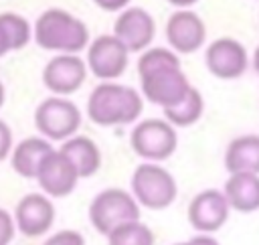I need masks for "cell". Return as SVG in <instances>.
<instances>
[{
    "label": "cell",
    "mask_w": 259,
    "mask_h": 245,
    "mask_svg": "<svg viewBox=\"0 0 259 245\" xmlns=\"http://www.w3.org/2000/svg\"><path fill=\"white\" fill-rule=\"evenodd\" d=\"M166 43L178 55H190L206 43V26L190 8H178L166 20Z\"/></svg>",
    "instance_id": "cell-12"
},
{
    "label": "cell",
    "mask_w": 259,
    "mask_h": 245,
    "mask_svg": "<svg viewBox=\"0 0 259 245\" xmlns=\"http://www.w3.org/2000/svg\"><path fill=\"white\" fill-rule=\"evenodd\" d=\"M140 213L142 207L138 205L134 194L123 188H103L91 198L87 211L91 227L103 237L125 223L140 221Z\"/></svg>",
    "instance_id": "cell-5"
},
{
    "label": "cell",
    "mask_w": 259,
    "mask_h": 245,
    "mask_svg": "<svg viewBox=\"0 0 259 245\" xmlns=\"http://www.w3.org/2000/svg\"><path fill=\"white\" fill-rule=\"evenodd\" d=\"M142 97L162 109L176 105L192 87L170 47H148L138 59Z\"/></svg>",
    "instance_id": "cell-1"
},
{
    "label": "cell",
    "mask_w": 259,
    "mask_h": 245,
    "mask_svg": "<svg viewBox=\"0 0 259 245\" xmlns=\"http://www.w3.org/2000/svg\"><path fill=\"white\" fill-rule=\"evenodd\" d=\"M223 192L231 205V211L237 213L259 211V174H251V172L229 174Z\"/></svg>",
    "instance_id": "cell-16"
},
{
    "label": "cell",
    "mask_w": 259,
    "mask_h": 245,
    "mask_svg": "<svg viewBox=\"0 0 259 245\" xmlns=\"http://www.w3.org/2000/svg\"><path fill=\"white\" fill-rule=\"evenodd\" d=\"M53 144L42 136H32L18 142L10 152V164L22 178H34L42 160L53 152Z\"/></svg>",
    "instance_id": "cell-17"
},
{
    "label": "cell",
    "mask_w": 259,
    "mask_h": 245,
    "mask_svg": "<svg viewBox=\"0 0 259 245\" xmlns=\"http://www.w3.org/2000/svg\"><path fill=\"white\" fill-rule=\"evenodd\" d=\"M113 34L130 53H142L156 36V22L148 10L140 6H127L117 14L113 22Z\"/></svg>",
    "instance_id": "cell-14"
},
{
    "label": "cell",
    "mask_w": 259,
    "mask_h": 245,
    "mask_svg": "<svg viewBox=\"0 0 259 245\" xmlns=\"http://www.w3.org/2000/svg\"><path fill=\"white\" fill-rule=\"evenodd\" d=\"M172 245H221L212 235H206V233H198L186 241H180V243H172Z\"/></svg>",
    "instance_id": "cell-27"
},
{
    "label": "cell",
    "mask_w": 259,
    "mask_h": 245,
    "mask_svg": "<svg viewBox=\"0 0 259 245\" xmlns=\"http://www.w3.org/2000/svg\"><path fill=\"white\" fill-rule=\"evenodd\" d=\"M166 2H170V4L176 6V8H190V6L196 4L198 0H166Z\"/></svg>",
    "instance_id": "cell-28"
},
{
    "label": "cell",
    "mask_w": 259,
    "mask_h": 245,
    "mask_svg": "<svg viewBox=\"0 0 259 245\" xmlns=\"http://www.w3.org/2000/svg\"><path fill=\"white\" fill-rule=\"evenodd\" d=\"M225 168L229 174H259V136L245 134L233 138L225 150Z\"/></svg>",
    "instance_id": "cell-19"
},
{
    "label": "cell",
    "mask_w": 259,
    "mask_h": 245,
    "mask_svg": "<svg viewBox=\"0 0 259 245\" xmlns=\"http://www.w3.org/2000/svg\"><path fill=\"white\" fill-rule=\"evenodd\" d=\"M204 111V99L196 87H190L188 93L172 107L164 109V119H168L174 128H188L200 119Z\"/></svg>",
    "instance_id": "cell-21"
},
{
    "label": "cell",
    "mask_w": 259,
    "mask_h": 245,
    "mask_svg": "<svg viewBox=\"0 0 259 245\" xmlns=\"http://www.w3.org/2000/svg\"><path fill=\"white\" fill-rule=\"evenodd\" d=\"M253 67H255V71L259 73V47H257L255 53H253Z\"/></svg>",
    "instance_id": "cell-29"
},
{
    "label": "cell",
    "mask_w": 259,
    "mask_h": 245,
    "mask_svg": "<svg viewBox=\"0 0 259 245\" xmlns=\"http://www.w3.org/2000/svg\"><path fill=\"white\" fill-rule=\"evenodd\" d=\"M132 194L148 211H164L178 196L176 178L160 162H142L132 174Z\"/></svg>",
    "instance_id": "cell-4"
},
{
    "label": "cell",
    "mask_w": 259,
    "mask_h": 245,
    "mask_svg": "<svg viewBox=\"0 0 259 245\" xmlns=\"http://www.w3.org/2000/svg\"><path fill=\"white\" fill-rule=\"evenodd\" d=\"M105 12H121L123 8L130 6V0H91Z\"/></svg>",
    "instance_id": "cell-26"
},
{
    "label": "cell",
    "mask_w": 259,
    "mask_h": 245,
    "mask_svg": "<svg viewBox=\"0 0 259 245\" xmlns=\"http://www.w3.org/2000/svg\"><path fill=\"white\" fill-rule=\"evenodd\" d=\"M81 109L67 97L51 95L34 109V126L49 142H65L73 138L81 126Z\"/></svg>",
    "instance_id": "cell-7"
},
{
    "label": "cell",
    "mask_w": 259,
    "mask_h": 245,
    "mask_svg": "<svg viewBox=\"0 0 259 245\" xmlns=\"http://www.w3.org/2000/svg\"><path fill=\"white\" fill-rule=\"evenodd\" d=\"M144 109V97L130 85L101 81L87 97V115L101 128L130 126L138 121Z\"/></svg>",
    "instance_id": "cell-2"
},
{
    "label": "cell",
    "mask_w": 259,
    "mask_h": 245,
    "mask_svg": "<svg viewBox=\"0 0 259 245\" xmlns=\"http://www.w3.org/2000/svg\"><path fill=\"white\" fill-rule=\"evenodd\" d=\"M156 237L152 229L142 221L125 223L107 235V245H154Z\"/></svg>",
    "instance_id": "cell-22"
},
{
    "label": "cell",
    "mask_w": 259,
    "mask_h": 245,
    "mask_svg": "<svg viewBox=\"0 0 259 245\" xmlns=\"http://www.w3.org/2000/svg\"><path fill=\"white\" fill-rule=\"evenodd\" d=\"M32 38V26L16 12H0V57L22 49Z\"/></svg>",
    "instance_id": "cell-20"
},
{
    "label": "cell",
    "mask_w": 259,
    "mask_h": 245,
    "mask_svg": "<svg viewBox=\"0 0 259 245\" xmlns=\"http://www.w3.org/2000/svg\"><path fill=\"white\" fill-rule=\"evenodd\" d=\"M32 38L45 51H55L57 55H79L89 47V28L75 14L63 8H49L36 18Z\"/></svg>",
    "instance_id": "cell-3"
},
{
    "label": "cell",
    "mask_w": 259,
    "mask_h": 245,
    "mask_svg": "<svg viewBox=\"0 0 259 245\" xmlns=\"http://www.w3.org/2000/svg\"><path fill=\"white\" fill-rule=\"evenodd\" d=\"M87 69L99 81H115L130 63V51L115 34H101L87 47Z\"/></svg>",
    "instance_id": "cell-8"
},
{
    "label": "cell",
    "mask_w": 259,
    "mask_h": 245,
    "mask_svg": "<svg viewBox=\"0 0 259 245\" xmlns=\"http://www.w3.org/2000/svg\"><path fill=\"white\" fill-rule=\"evenodd\" d=\"M87 63L79 55H55L42 69L45 87L61 97H67L81 89L87 79Z\"/></svg>",
    "instance_id": "cell-10"
},
{
    "label": "cell",
    "mask_w": 259,
    "mask_h": 245,
    "mask_svg": "<svg viewBox=\"0 0 259 245\" xmlns=\"http://www.w3.org/2000/svg\"><path fill=\"white\" fill-rule=\"evenodd\" d=\"M14 233H16L14 217L0 207V245H8L14 239Z\"/></svg>",
    "instance_id": "cell-24"
},
{
    "label": "cell",
    "mask_w": 259,
    "mask_h": 245,
    "mask_svg": "<svg viewBox=\"0 0 259 245\" xmlns=\"http://www.w3.org/2000/svg\"><path fill=\"white\" fill-rule=\"evenodd\" d=\"M130 146L144 162H164L176 152L178 134L168 119L148 117L134 126Z\"/></svg>",
    "instance_id": "cell-6"
},
{
    "label": "cell",
    "mask_w": 259,
    "mask_h": 245,
    "mask_svg": "<svg viewBox=\"0 0 259 245\" xmlns=\"http://www.w3.org/2000/svg\"><path fill=\"white\" fill-rule=\"evenodd\" d=\"M59 150L71 160L79 178H89L101 168V150L89 136H73L61 142Z\"/></svg>",
    "instance_id": "cell-18"
},
{
    "label": "cell",
    "mask_w": 259,
    "mask_h": 245,
    "mask_svg": "<svg viewBox=\"0 0 259 245\" xmlns=\"http://www.w3.org/2000/svg\"><path fill=\"white\" fill-rule=\"evenodd\" d=\"M231 215V205L223 190L217 188H204L198 194L192 196L186 209V217L190 227L196 233L212 235L219 229L225 227Z\"/></svg>",
    "instance_id": "cell-9"
},
{
    "label": "cell",
    "mask_w": 259,
    "mask_h": 245,
    "mask_svg": "<svg viewBox=\"0 0 259 245\" xmlns=\"http://www.w3.org/2000/svg\"><path fill=\"white\" fill-rule=\"evenodd\" d=\"M42 245H85V237L75 229H63L47 237Z\"/></svg>",
    "instance_id": "cell-23"
},
{
    "label": "cell",
    "mask_w": 259,
    "mask_h": 245,
    "mask_svg": "<svg viewBox=\"0 0 259 245\" xmlns=\"http://www.w3.org/2000/svg\"><path fill=\"white\" fill-rule=\"evenodd\" d=\"M34 178H36L40 190L51 198L69 196L79 182V174H77L75 166L59 148H55L42 160Z\"/></svg>",
    "instance_id": "cell-15"
},
{
    "label": "cell",
    "mask_w": 259,
    "mask_h": 245,
    "mask_svg": "<svg viewBox=\"0 0 259 245\" xmlns=\"http://www.w3.org/2000/svg\"><path fill=\"white\" fill-rule=\"evenodd\" d=\"M55 215L57 213L51 196H47L45 192H30L18 200L14 209V223L24 237L34 239L51 231Z\"/></svg>",
    "instance_id": "cell-13"
},
{
    "label": "cell",
    "mask_w": 259,
    "mask_h": 245,
    "mask_svg": "<svg viewBox=\"0 0 259 245\" xmlns=\"http://www.w3.org/2000/svg\"><path fill=\"white\" fill-rule=\"evenodd\" d=\"M4 101H6V91H4V85H2V81H0V107L4 105Z\"/></svg>",
    "instance_id": "cell-30"
},
{
    "label": "cell",
    "mask_w": 259,
    "mask_h": 245,
    "mask_svg": "<svg viewBox=\"0 0 259 245\" xmlns=\"http://www.w3.org/2000/svg\"><path fill=\"white\" fill-rule=\"evenodd\" d=\"M12 152V130L6 126V121L0 119V162L6 160Z\"/></svg>",
    "instance_id": "cell-25"
},
{
    "label": "cell",
    "mask_w": 259,
    "mask_h": 245,
    "mask_svg": "<svg viewBox=\"0 0 259 245\" xmlns=\"http://www.w3.org/2000/svg\"><path fill=\"white\" fill-rule=\"evenodd\" d=\"M204 65L210 75L217 79H237L247 71L249 57L247 49L231 36L214 38L210 45H206L204 51Z\"/></svg>",
    "instance_id": "cell-11"
}]
</instances>
